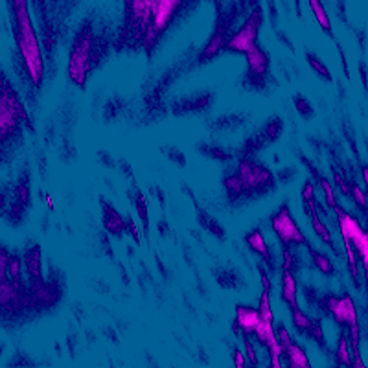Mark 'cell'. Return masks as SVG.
<instances>
[{"mask_svg": "<svg viewBox=\"0 0 368 368\" xmlns=\"http://www.w3.org/2000/svg\"><path fill=\"white\" fill-rule=\"evenodd\" d=\"M236 175L240 177L243 193H265L275 186V175L265 166L254 162V160L241 158Z\"/></svg>", "mask_w": 368, "mask_h": 368, "instance_id": "52a82bcc", "label": "cell"}, {"mask_svg": "<svg viewBox=\"0 0 368 368\" xmlns=\"http://www.w3.org/2000/svg\"><path fill=\"white\" fill-rule=\"evenodd\" d=\"M182 2L184 0H155L153 2L151 24H149L147 36L144 39V47H153L160 39V36L166 32V28L170 26V23L179 12V8L182 6Z\"/></svg>", "mask_w": 368, "mask_h": 368, "instance_id": "9c48e42d", "label": "cell"}, {"mask_svg": "<svg viewBox=\"0 0 368 368\" xmlns=\"http://www.w3.org/2000/svg\"><path fill=\"white\" fill-rule=\"evenodd\" d=\"M256 310L262 321L275 322V313H273V304H271V291L263 289L262 295H260V300H258Z\"/></svg>", "mask_w": 368, "mask_h": 368, "instance_id": "603a6c76", "label": "cell"}, {"mask_svg": "<svg viewBox=\"0 0 368 368\" xmlns=\"http://www.w3.org/2000/svg\"><path fill=\"white\" fill-rule=\"evenodd\" d=\"M8 278L17 284V286H23V258L19 254H10V260H8Z\"/></svg>", "mask_w": 368, "mask_h": 368, "instance_id": "cb8c5ba5", "label": "cell"}, {"mask_svg": "<svg viewBox=\"0 0 368 368\" xmlns=\"http://www.w3.org/2000/svg\"><path fill=\"white\" fill-rule=\"evenodd\" d=\"M308 4H310L311 13H313L317 24H319V26L326 32L328 36H333L332 19H330V15H328L326 8H324V4H322V0H308Z\"/></svg>", "mask_w": 368, "mask_h": 368, "instance_id": "ac0fdd59", "label": "cell"}, {"mask_svg": "<svg viewBox=\"0 0 368 368\" xmlns=\"http://www.w3.org/2000/svg\"><path fill=\"white\" fill-rule=\"evenodd\" d=\"M289 311H291V322L295 330H297L300 335H306V337H308V332H310L311 326H313V319L306 315L304 311L300 310L298 306L297 308H289Z\"/></svg>", "mask_w": 368, "mask_h": 368, "instance_id": "7402d4cb", "label": "cell"}, {"mask_svg": "<svg viewBox=\"0 0 368 368\" xmlns=\"http://www.w3.org/2000/svg\"><path fill=\"white\" fill-rule=\"evenodd\" d=\"M282 356L286 357L287 367H295V368H310L311 361L306 350L302 346L291 341V343H287L284 348H282Z\"/></svg>", "mask_w": 368, "mask_h": 368, "instance_id": "e0dca14e", "label": "cell"}, {"mask_svg": "<svg viewBox=\"0 0 368 368\" xmlns=\"http://www.w3.org/2000/svg\"><path fill=\"white\" fill-rule=\"evenodd\" d=\"M368 171H367V166H363V181L367 182L368 181Z\"/></svg>", "mask_w": 368, "mask_h": 368, "instance_id": "f35d334b", "label": "cell"}, {"mask_svg": "<svg viewBox=\"0 0 368 368\" xmlns=\"http://www.w3.org/2000/svg\"><path fill=\"white\" fill-rule=\"evenodd\" d=\"M225 188H227V193L232 199L241 197V195H243V186H241L240 177L236 175V173L225 179Z\"/></svg>", "mask_w": 368, "mask_h": 368, "instance_id": "4316f807", "label": "cell"}, {"mask_svg": "<svg viewBox=\"0 0 368 368\" xmlns=\"http://www.w3.org/2000/svg\"><path fill=\"white\" fill-rule=\"evenodd\" d=\"M282 300L286 302L289 308H297L298 306V295H297V278H295V271L282 267Z\"/></svg>", "mask_w": 368, "mask_h": 368, "instance_id": "2e32d148", "label": "cell"}, {"mask_svg": "<svg viewBox=\"0 0 368 368\" xmlns=\"http://www.w3.org/2000/svg\"><path fill=\"white\" fill-rule=\"evenodd\" d=\"M252 337H256L258 343H260L263 348H267L269 345L276 343L275 324H273V322L260 321V324H258V328H256V332H254V335H252Z\"/></svg>", "mask_w": 368, "mask_h": 368, "instance_id": "44dd1931", "label": "cell"}, {"mask_svg": "<svg viewBox=\"0 0 368 368\" xmlns=\"http://www.w3.org/2000/svg\"><path fill=\"white\" fill-rule=\"evenodd\" d=\"M308 337H310L311 341H315L321 348H326V339H324V332H322L321 321L313 319V326H311V330L308 332Z\"/></svg>", "mask_w": 368, "mask_h": 368, "instance_id": "f546056e", "label": "cell"}, {"mask_svg": "<svg viewBox=\"0 0 368 368\" xmlns=\"http://www.w3.org/2000/svg\"><path fill=\"white\" fill-rule=\"evenodd\" d=\"M136 210H138V216H142V223L144 227L147 228V206H146V199L142 193L136 195Z\"/></svg>", "mask_w": 368, "mask_h": 368, "instance_id": "e575fe53", "label": "cell"}, {"mask_svg": "<svg viewBox=\"0 0 368 368\" xmlns=\"http://www.w3.org/2000/svg\"><path fill=\"white\" fill-rule=\"evenodd\" d=\"M247 58V66H249V79H254V85H262L263 79L267 77L269 74V66H271V59L269 53L265 52L260 45H254L252 48H249L245 52Z\"/></svg>", "mask_w": 368, "mask_h": 368, "instance_id": "30bf717a", "label": "cell"}, {"mask_svg": "<svg viewBox=\"0 0 368 368\" xmlns=\"http://www.w3.org/2000/svg\"><path fill=\"white\" fill-rule=\"evenodd\" d=\"M339 230L343 234V240L350 241V245L354 247V251L357 254V260L363 263V269L367 271L368 267V234L363 228V225L357 221L356 217L352 216L350 212L345 210L343 206L333 208Z\"/></svg>", "mask_w": 368, "mask_h": 368, "instance_id": "5b68a950", "label": "cell"}, {"mask_svg": "<svg viewBox=\"0 0 368 368\" xmlns=\"http://www.w3.org/2000/svg\"><path fill=\"white\" fill-rule=\"evenodd\" d=\"M276 332V341L280 343V346L284 348V346L287 345V343H291V335H289V332H287V328L284 326V324H278V328H275Z\"/></svg>", "mask_w": 368, "mask_h": 368, "instance_id": "d6a6232c", "label": "cell"}, {"mask_svg": "<svg viewBox=\"0 0 368 368\" xmlns=\"http://www.w3.org/2000/svg\"><path fill=\"white\" fill-rule=\"evenodd\" d=\"M308 251H310L311 260H313V265L317 267V271H321L322 275H326V276L335 275V265H333V262L330 260V256H326L324 252L313 249L311 243L308 245Z\"/></svg>", "mask_w": 368, "mask_h": 368, "instance_id": "ffe728a7", "label": "cell"}, {"mask_svg": "<svg viewBox=\"0 0 368 368\" xmlns=\"http://www.w3.org/2000/svg\"><path fill=\"white\" fill-rule=\"evenodd\" d=\"M24 122H28V112L10 79L0 72V147L17 138Z\"/></svg>", "mask_w": 368, "mask_h": 368, "instance_id": "3957f363", "label": "cell"}, {"mask_svg": "<svg viewBox=\"0 0 368 368\" xmlns=\"http://www.w3.org/2000/svg\"><path fill=\"white\" fill-rule=\"evenodd\" d=\"M243 343H245L247 363H249V365H252V367H256V365H260V359H258V356H256V348H254V345H252L251 337H247V335H243Z\"/></svg>", "mask_w": 368, "mask_h": 368, "instance_id": "4dcf8cb0", "label": "cell"}, {"mask_svg": "<svg viewBox=\"0 0 368 368\" xmlns=\"http://www.w3.org/2000/svg\"><path fill=\"white\" fill-rule=\"evenodd\" d=\"M335 363L341 367H348L352 365V348H350V339H348V333L343 330L337 341V348H335Z\"/></svg>", "mask_w": 368, "mask_h": 368, "instance_id": "d6986e66", "label": "cell"}, {"mask_svg": "<svg viewBox=\"0 0 368 368\" xmlns=\"http://www.w3.org/2000/svg\"><path fill=\"white\" fill-rule=\"evenodd\" d=\"M317 179H319V184H321L322 192H324V195H326V203H328V206H330V210L337 208L339 203H337V197H335V190H333L332 182L328 181L326 177L319 175V173H317Z\"/></svg>", "mask_w": 368, "mask_h": 368, "instance_id": "484cf974", "label": "cell"}, {"mask_svg": "<svg viewBox=\"0 0 368 368\" xmlns=\"http://www.w3.org/2000/svg\"><path fill=\"white\" fill-rule=\"evenodd\" d=\"M96 50H98V37L94 34L90 23H87L79 28L76 39L72 42L71 58H69V66H66L69 79L76 87L83 88L87 85L90 71L94 69Z\"/></svg>", "mask_w": 368, "mask_h": 368, "instance_id": "7a4b0ae2", "label": "cell"}, {"mask_svg": "<svg viewBox=\"0 0 368 368\" xmlns=\"http://www.w3.org/2000/svg\"><path fill=\"white\" fill-rule=\"evenodd\" d=\"M332 173H333V181H335L337 188L341 190V193H345V195H348V197H350V182L346 181L345 177L341 175L337 170H332Z\"/></svg>", "mask_w": 368, "mask_h": 368, "instance_id": "1f68e13d", "label": "cell"}, {"mask_svg": "<svg viewBox=\"0 0 368 368\" xmlns=\"http://www.w3.org/2000/svg\"><path fill=\"white\" fill-rule=\"evenodd\" d=\"M24 267L28 273L29 286L36 287L45 284V276H42V260H41V247L32 245L28 251L24 252Z\"/></svg>", "mask_w": 368, "mask_h": 368, "instance_id": "4fadbf2b", "label": "cell"}, {"mask_svg": "<svg viewBox=\"0 0 368 368\" xmlns=\"http://www.w3.org/2000/svg\"><path fill=\"white\" fill-rule=\"evenodd\" d=\"M260 313H258L256 308L245 304L236 306V317H234V332L241 333V337L247 335V337H252L254 332H256L258 324H260Z\"/></svg>", "mask_w": 368, "mask_h": 368, "instance_id": "8fae6325", "label": "cell"}, {"mask_svg": "<svg viewBox=\"0 0 368 368\" xmlns=\"http://www.w3.org/2000/svg\"><path fill=\"white\" fill-rule=\"evenodd\" d=\"M302 203H304V210H308L310 206L319 203L315 195V186H313V182L311 181H306L304 186H302Z\"/></svg>", "mask_w": 368, "mask_h": 368, "instance_id": "83f0119b", "label": "cell"}, {"mask_svg": "<svg viewBox=\"0 0 368 368\" xmlns=\"http://www.w3.org/2000/svg\"><path fill=\"white\" fill-rule=\"evenodd\" d=\"M258 275H260V278H262V286L263 289H267V291H271V280H269V275H267V271L263 269L262 265H258Z\"/></svg>", "mask_w": 368, "mask_h": 368, "instance_id": "74e56055", "label": "cell"}, {"mask_svg": "<svg viewBox=\"0 0 368 368\" xmlns=\"http://www.w3.org/2000/svg\"><path fill=\"white\" fill-rule=\"evenodd\" d=\"M243 240H245L247 247H249L254 254H258V256L262 258L263 263L269 267V271L275 273L276 271L275 254H273V251H271L269 245H267V241H265V238H263L262 228L256 227V228H252V230H249V232L243 236Z\"/></svg>", "mask_w": 368, "mask_h": 368, "instance_id": "7c38bea8", "label": "cell"}, {"mask_svg": "<svg viewBox=\"0 0 368 368\" xmlns=\"http://www.w3.org/2000/svg\"><path fill=\"white\" fill-rule=\"evenodd\" d=\"M350 197L356 201V205L363 212H367V195H365V190L357 182H350Z\"/></svg>", "mask_w": 368, "mask_h": 368, "instance_id": "f1b7e54d", "label": "cell"}, {"mask_svg": "<svg viewBox=\"0 0 368 368\" xmlns=\"http://www.w3.org/2000/svg\"><path fill=\"white\" fill-rule=\"evenodd\" d=\"M306 59H308V63H310V66L313 69V72H317L319 76L324 79V82H333V76L330 74V71H328V66L324 63H322V59L317 56V53L313 52H308L306 53Z\"/></svg>", "mask_w": 368, "mask_h": 368, "instance_id": "d4e9b609", "label": "cell"}, {"mask_svg": "<svg viewBox=\"0 0 368 368\" xmlns=\"http://www.w3.org/2000/svg\"><path fill=\"white\" fill-rule=\"evenodd\" d=\"M101 221H103V227H106L107 232L116 236V238H122L125 230H127V221L123 219L122 214L103 199H101Z\"/></svg>", "mask_w": 368, "mask_h": 368, "instance_id": "5bb4252c", "label": "cell"}, {"mask_svg": "<svg viewBox=\"0 0 368 368\" xmlns=\"http://www.w3.org/2000/svg\"><path fill=\"white\" fill-rule=\"evenodd\" d=\"M232 357H234V365H236V367H245V365H249V363H247L245 352H241L240 348H234Z\"/></svg>", "mask_w": 368, "mask_h": 368, "instance_id": "8d00e7d4", "label": "cell"}, {"mask_svg": "<svg viewBox=\"0 0 368 368\" xmlns=\"http://www.w3.org/2000/svg\"><path fill=\"white\" fill-rule=\"evenodd\" d=\"M319 208H321V205L319 203H315L313 206H310L308 210H306V214L310 216L311 219V227H313V230H315V234L319 236V240L324 243V245H328L330 249H332L335 254H337V247H335V241H333V236L332 232H330V228H328V225L324 221H322V217L319 216Z\"/></svg>", "mask_w": 368, "mask_h": 368, "instance_id": "9a60e30c", "label": "cell"}, {"mask_svg": "<svg viewBox=\"0 0 368 368\" xmlns=\"http://www.w3.org/2000/svg\"><path fill=\"white\" fill-rule=\"evenodd\" d=\"M8 260H10V251L0 245V278L8 276Z\"/></svg>", "mask_w": 368, "mask_h": 368, "instance_id": "836d02e7", "label": "cell"}, {"mask_svg": "<svg viewBox=\"0 0 368 368\" xmlns=\"http://www.w3.org/2000/svg\"><path fill=\"white\" fill-rule=\"evenodd\" d=\"M13 15V36L17 41L19 52L24 59L29 82L34 87H41L45 77V59H42L39 37L29 17L28 0H8Z\"/></svg>", "mask_w": 368, "mask_h": 368, "instance_id": "6da1fadb", "label": "cell"}, {"mask_svg": "<svg viewBox=\"0 0 368 368\" xmlns=\"http://www.w3.org/2000/svg\"><path fill=\"white\" fill-rule=\"evenodd\" d=\"M295 101H297V109H298V112L302 114V116H308V114H311V112H313V107H311L310 103H308V99L302 98V96H297V98H295Z\"/></svg>", "mask_w": 368, "mask_h": 368, "instance_id": "d590c367", "label": "cell"}, {"mask_svg": "<svg viewBox=\"0 0 368 368\" xmlns=\"http://www.w3.org/2000/svg\"><path fill=\"white\" fill-rule=\"evenodd\" d=\"M153 2L155 0H125L123 42L127 47H144V39L151 24Z\"/></svg>", "mask_w": 368, "mask_h": 368, "instance_id": "277c9868", "label": "cell"}, {"mask_svg": "<svg viewBox=\"0 0 368 368\" xmlns=\"http://www.w3.org/2000/svg\"><path fill=\"white\" fill-rule=\"evenodd\" d=\"M271 228L273 232L276 234V238L280 241L284 247H308L310 241L306 238V234L302 228L298 227V223L295 221V217L291 214V208L287 203L278 208V212H275L271 216Z\"/></svg>", "mask_w": 368, "mask_h": 368, "instance_id": "8992f818", "label": "cell"}, {"mask_svg": "<svg viewBox=\"0 0 368 368\" xmlns=\"http://www.w3.org/2000/svg\"><path fill=\"white\" fill-rule=\"evenodd\" d=\"M262 23H263L262 8L256 6L252 10L251 15H249V19L243 23V26H241L230 39L225 41L223 50H227V52L232 53H245L249 48H252L258 42V36H260Z\"/></svg>", "mask_w": 368, "mask_h": 368, "instance_id": "ba28073f", "label": "cell"}]
</instances>
